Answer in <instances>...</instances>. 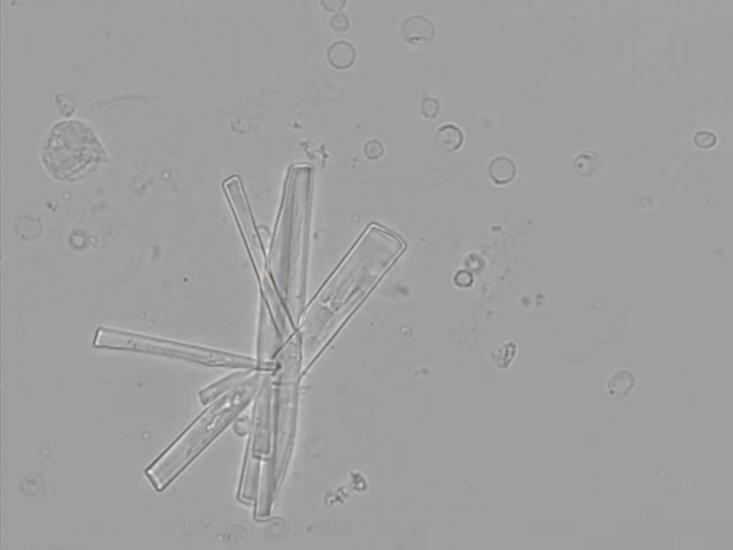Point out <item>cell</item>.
Here are the masks:
<instances>
[{"instance_id":"cell-6","label":"cell","mask_w":733,"mask_h":550,"mask_svg":"<svg viewBox=\"0 0 733 550\" xmlns=\"http://www.w3.org/2000/svg\"><path fill=\"white\" fill-rule=\"evenodd\" d=\"M357 58L354 46L346 40H339L331 45L328 51V60L337 69H348Z\"/></svg>"},{"instance_id":"cell-13","label":"cell","mask_w":733,"mask_h":550,"mask_svg":"<svg viewBox=\"0 0 733 550\" xmlns=\"http://www.w3.org/2000/svg\"><path fill=\"white\" fill-rule=\"evenodd\" d=\"M347 0H321L322 8L330 13H338L344 9Z\"/></svg>"},{"instance_id":"cell-11","label":"cell","mask_w":733,"mask_h":550,"mask_svg":"<svg viewBox=\"0 0 733 550\" xmlns=\"http://www.w3.org/2000/svg\"><path fill=\"white\" fill-rule=\"evenodd\" d=\"M692 141L695 147L699 150H712L716 142H718V136L710 131H706V129H702V131L695 132Z\"/></svg>"},{"instance_id":"cell-4","label":"cell","mask_w":733,"mask_h":550,"mask_svg":"<svg viewBox=\"0 0 733 550\" xmlns=\"http://www.w3.org/2000/svg\"><path fill=\"white\" fill-rule=\"evenodd\" d=\"M435 35L433 22L422 14H413L401 25V36L410 45L431 42Z\"/></svg>"},{"instance_id":"cell-2","label":"cell","mask_w":733,"mask_h":550,"mask_svg":"<svg viewBox=\"0 0 733 550\" xmlns=\"http://www.w3.org/2000/svg\"><path fill=\"white\" fill-rule=\"evenodd\" d=\"M106 163L104 143L82 121L55 123L42 143V164L55 181L75 184Z\"/></svg>"},{"instance_id":"cell-12","label":"cell","mask_w":733,"mask_h":550,"mask_svg":"<svg viewBox=\"0 0 733 550\" xmlns=\"http://www.w3.org/2000/svg\"><path fill=\"white\" fill-rule=\"evenodd\" d=\"M440 112V102L434 98H426L421 102V113L429 119H434L438 117Z\"/></svg>"},{"instance_id":"cell-5","label":"cell","mask_w":733,"mask_h":550,"mask_svg":"<svg viewBox=\"0 0 733 550\" xmlns=\"http://www.w3.org/2000/svg\"><path fill=\"white\" fill-rule=\"evenodd\" d=\"M254 371H256V370H241V371H237V373L225 377L222 381L215 383L211 387L205 388V390L201 392V394H200L201 400H202V404L213 403L219 396L225 394L226 392H230L231 388L237 387L239 383H242L243 380L248 379L254 373Z\"/></svg>"},{"instance_id":"cell-8","label":"cell","mask_w":733,"mask_h":550,"mask_svg":"<svg viewBox=\"0 0 733 550\" xmlns=\"http://www.w3.org/2000/svg\"><path fill=\"white\" fill-rule=\"evenodd\" d=\"M488 175L497 185H506L516 175V165L512 159L506 156L494 158L488 165Z\"/></svg>"},{"instance_id":"cell-9","label":"cell","mask_w":733,"mask_h":550,"mask_svg":"<svg viewBox=\"0 0 733 550\" xmlns=\"http://www.w3.org/2000/svg\"><path fill=\"white\" fill-rule=\"evenodd\" d=\"M634 380L629 371H618L609 381V393L614 398H626L633 388Z\"/></svg>"},{"instance_id":"cell-3","label":"cell","mask_w":733,"mask_h":550,"mask_svg":"<svg viewBox=\"0 0 733 550\" xmlns=\"http://www.w3.org/2000/svg\"><path fill=\"white\" fill-rule=\"evenodd\" d=\"M93 346L97 348L109 350H125L145 354H156L164 357H172L198 363L209 367H232L242 370H259V371H275L276 361H259L245 355L231 354L218 350L204 348L187 343L171 342L165 338L148 337L143 334H135L128 331H119L113 328L101 327L96 330Z\"/></svg>"},{"instance_id":"cell-1","label":"cell","mask_w":733,"mask_h":550,"mask_svg":"<svg viewBox=\"0 0 733 550\" xmlns=\"http://www.w3.org/2000/svg\"><path fill=\"white\" fill-rule=\"evenodd\" d=\"M265 371L254 373L219 396L197 420L145 470L158 492L165 490L252 401Z\"/></svg>"},{"instance_id":"cell-10","label":"cell","mask_w":733,"mask_h":550,"mask_svg":"<svg viewBox=\"0 0 733 550\" xmlns=\"http://www.w3.org/2000/svg\"><path fill=\"white\" fill-rule=\"evenodd\" d=\"M575 171L577 175L580 176H592L597 167H599V155L589 151V152H584V154H580L576 159H575Z\"/></svg>"},{"instance_id":"cell-7","label":"cell","mask_w":733,"mask_h":550,"mask_svg":"<svg viewBox=\"0 0 733 550\" xmlns=\"http://www.w3.org/2000/svg\"><path fill=\"white\" fill-rule=\"evenodd\" d=\"M435 143L446 152L457 151L463 145V132L455 125H444L435 132Z\"/></svg>"},{"instance_id":"cell-14","label":"cell","mask_w":733,"mask_h":550,"mask_svg":"<svg viewBox=\"0 0 733 550\" xmlns=\"http://www.w3.org/2000/svg\"><path fill=\"white\" fill-rule=\"evenodd\" d=\"M331 25L337 32H346L350 27V19L347 18L346 14L339 13L338 16H335V18L331 21Z\"/></svg>"}]
</instances>
